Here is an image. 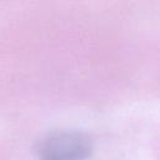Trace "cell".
<instances>
[{"mask_svg": "<svg viewBox=\"0 0 160 160\" xmlns=\"http://www.w3.org/2000/svg\"><path fill=\"white\" fill-rule=\"evenodd\" d=\"M92 154L90 138L78 130H58L46 135L38 146L40 160H86Z\"/></svg>", "mask_w": 160, "mask_h": 160, "instance_id": "obj_1", "label": "cell"}]
</instances>
